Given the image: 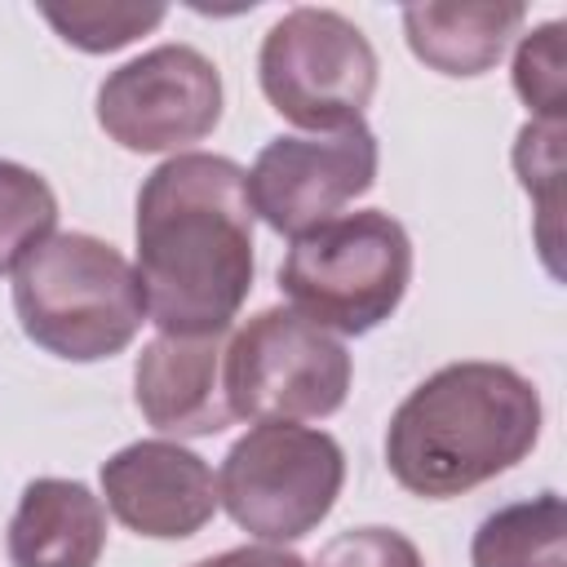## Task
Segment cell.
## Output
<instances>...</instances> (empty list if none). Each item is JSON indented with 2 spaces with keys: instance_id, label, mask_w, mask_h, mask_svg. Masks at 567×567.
<instances>
[{
  "instance_id": "cell-4",
  "label": "cell",
  "mask_w": 567,
  "mask_h": 567,
  "mask_svg": "<svg viewBox=\"0 0 567 567\" xmlns=\"http://www.w3.org/2000/svg\"><path fill=\"white\" fill-rule=\"evenodd\" d=\"M412 284V239L399 217L381 208L341 213L297 235L279 292L288 310L337 337H363L381 328Z\"/></svg>"
},
{
  "instance_id": "cell-18",
  "label": "cell",
  "mask_w": 567,
  "mask_h": 567,
  "mask_svg": "<svg viewBox=\"0 0 567 567\" xmlns=\"http://www.w3.org/2000/svg\"><path fill=\"white\" fill-rule=\"evenodd\" d=\"M514 173L523 182L527 195H536V213H540V252L554 266V248H558V177H563V124H536L527 120L514 137Z\"/></svg>"
},
{
  "instance_id": "cell-14",
  "label": "cell",
  "mask_w": 567,
  "mask_h": 567,
  "mask_svg": "<svg viewBox=\"0 0 567 567\" xmlns=\"http://www.w3.org/2000/svg\"><path fill=\"white\" fill-rule=\"evenodd\" d=\"M567 509L558 492L492 509L470 540L474 567H567Z\"/></svg>"
},
{
  "instance_id": "cell-7",
  "label": "cell",
  "mask_w": 567,
  "mask_h": 567,
  "mask_svg": "<svg viewBox=\"0 0 567 567\" xmlns=\"http://www.w3.org/2000/svg\"><path fill=\"white\" fill-rule=\"evenodd\" d=\"M354 363L346 346L288 306L257 310L226 341L235 421H323L341 412Z\"/></svg>"
},
{
  "instance_id": "cell-6",
  "label": "cell",
  "mask_w": 567,
  "mask_h": 567,
  "mask_svg": "<svg viewBox=\"0 0 567 567\" xmlns=\"http://www.w3.org/2000/svg\"><path fill=\"white\" fill-rule=\"evenodd\" d=\"M377 49L337 9H288L257 49V84L266 102L310 133L359 124L377 93Z\"/></svg>"
},
{
  "instance_id": "cell-11",
  "label": "cell",
  "mask_w": 567,
  "mask_h": 567,
  "mask_svg": "<svg viewBox=\"0 0 567 567\" xmlns=\"http://www.w3.org/2000/svg\"><path fill=\"white\" fill-rule=\"evenodd\" d=\"M133 403L159 434L208 439L221 434L235 412L226 399V332L168 337L142 346L133 363Z\"/></svg>"
},
{
  "instance_id": "cell-10",
  "label": "cell",
  "mask_w": 567,
  "mask_h": 567,
  "mask_svg": "<svg viewBox=\"0 0 567 567\" xmlns=\"http://www.w3.org/2000/svg\"><path fill=\"white\" fill-rule=\"evenodd\" d=\"M102 505L146 540H186L217 514L208 461L173 439H137L102 461Z\"/></svg>"
},
{
  "instance_id": "cell-16",
  "label": "cell",
  "mask_w": 567,
  "mask_h": 567,
  "mask_svg": "<svg viewBox=\"0 0 567 567\" xmlns=\"http://www.w3.org/2000/svg\"><path fill=\"white\" fill-rule=\"evenodd\" d=\"M40 13L80 53H115L168 18L164 4H71V9L44 4Z\"/></svg>"
},
{
  "instance_id": "cell-5",
  "label": "cell",
  "mask_w": 567,
  "mask_h": 567,
  "mask_svg": "<svg viewBox=\"0 0 567 567\" xmlns=\"http://www.w3.org/2000/svg\"><path fill=\"white\" fill-rule=\"evenodd\" d=\"M346 487V452L328 430L257 421L217 470V501L261 545L310 536Z\"/></svg>"
},
{
  "instance_id": "cell-13",
  "label": "cell",
  "mask_w": 567,
  "mask_h": 567,
  "mask_svg": "<svg viewBox=\"0 0 567 567\" xmlns=\"http://www.w3.org/2000/svg\"><path fill=\"white\" fill-rule=\"evenodd\" d=\"M523 18L527 9L518 0H430L403 9V35L430 71L474 80L505 58Z\"/></svg>"
},
{
  "instance_id": "cell-3",
  "label": "cell",
  "mask_w": 567,
  "mask_h": 567,
  "mask_svg": "<svg viewBox=\"0 0 567 567\" xmlns=\"http://www.w3.org/2000/svg\"><path fill=\"white\" fill-rule=\"evenodd\" d=\"M13 315L44 354L97 363L133 346L146 323V297L120 248L84 230H53L13 270Z\"/></svg>"
},
{
  "instance_id": "cell-1",
  "label": "cell",
  "mask_w": 567,
  "mask_h": 567,
  "mask_svg": "<svg viewBox=\"0 0 567 567\" xmlns=\"http://www.w3.org/2000/svg\"><path fill=\"white\" fill-rule=\"evenodd\" d=\"M248 168L226 155L182 151L137 190V279L146 319L168 337L226 332L257 275Z\"/></svg>"
},
{
  "instance_id": "cell-2",
  "label": "cell",
  "mask_w": 567,
  "mask_h": 567,
  "mask_svg": "<svg viewBox=\"0 0 567 567\" xmlns=\"http://www.w3.org/2000/svg\"><path fill=\"white\" fill-rule=\"evenodd\" d=\"M540 390L509 363L461 359L430 372L385 425V465L421 501L465 496L514 470L540 439Z\"/></svg>"
},
{
  "instance_id": "cell-15",
  "label": "cell",
  "mask_w": 567,
  "mask_h": 567,
  "mask_svg": "<svg viewBox=\"0 0 567 567\" xmlns=\"http://www.w3.org/2000/svg\"><path fill=\"white\" fill-rule=\"evenodd\" d=\"M58 226L53 186L13 159H0V275H13Z\"/></svg>"
},
{
  "instance_id": "cell-9",
  "label": "cell",
  "mask_w": 567,
  "mask_h": 567,
  "mask_svg": "<svg viewBox=\"0 0 567 567\" xmlns=\"http://www.w3.org/2000/svg\"><path fill=\"white\" fill-rule=\"evenodd\" d=\"M381 146L359 120L332 133L270 137L248 168V204L275 235H306L341 217L346 204L377 186Z\"/></svg>"
},
{
  "instance_id": "cell-12",
  "label": "cell",
  "mask_w": 567,
  "mask_h": 567,
  "mask_svg": "<svg viewBox=\"0 0 567 567\" xmlns=\"http://www.w3.org/2000/svg\"><path fill=\"white\" fill-rule=\"evenodd\" d=\"M4 545L13 567H97L106 549V505L80 478H31Z\"/></svg>"
},
{
  "instance_id": "cell-19",
  "label": "cell",
  "mask_w": 567,
  "mask_h": 567,
  "mask_svg": "<svg viewBox=\"0 0 567 567\" xmlns=\"http://www.w3.org/2000/svg\"><path fill=\"white\" fill-rule=\"evenodd\" d=\"M310 567H425V558L394 527H354L332 536Z\"/></svg>"
},
{
  "instance_id": "cell-20",
  "label": "cell",
  "mask_w": 567,
  "mask_h": 567,
  "mask_svg": "<svg viewBox=\"0 0 567 567\" xmlns=\"http://www.w3.org/2000/svg\"><path fill=\"white\" fill-rule=\"evenodd\" d=\"M190 567H310V563L284 545H235V549H221V554L199 558Z\"/></svg>"
},
{
  "instance_id": "cell-17",
  "label": "cell",
  "mask_w": 567,
  "mask_h": 567,
  "mask_svg": "<svg viewBox=\"0 0 567 567\" xmlns=\"http://www.w3.org/2000/svg\"><path fill=\"white\" fill-rule=\"evenodd\" d=\"M563 22H540L518 35L514 49V93L536 124H563L567 111V71H563Z\"/></svg>"
},
{
  "instance_id": "cell-8",
  "label": "cell",
  "mask_w": 567,
  "mask_h": 567,
  "mask_svg": "<svg viewBox=\"0 0 567 567\" xmlns=\"http://www.w3.org/2000/svg\"><path fill=\"white\" fill-rule=\"evenodd\" d=\"M221 120V71L195 44H155L97 84V124L137 155L204 142Z\"/></svg>"
}]
</instances>
